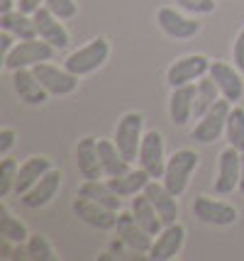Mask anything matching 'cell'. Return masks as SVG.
<instances>
[{
	"label": "cell",
	"instance_id": "1",
	"mask_svg": "<svg viewBox=\"0 0 244 261\" xmlns=\"http://www.w3.org/2000/svg\"><path fill=\"white\" fill-rule=\"evenodd\" d=\"M198 161H200V156H198L193 149H178V151H174L166 159V169H164L161 181L176 198L186 193L188 181H191L193 171L198 169Z\"/></svg>",
	"mask_w": 244,
	"mask_h": 261
},
{
	"label": "cell",
	"instance_id": "2",
	"mask_svg": "<svg viewBox=\"0 0 244 261\" xmlns=\"http://www.w3.org/2000/svg\"><path fill=\"white\" fill-rule=\"evenodd\" d=\"M107 57H110V42L105 37H95L88 44H83L76 51H71L66 57V61H64V66L69 68L73 76L81 79V76H88V73L98 71L107 61Z\"/></svg>",
	"mask_w": 244,
	"mask_h": 261
},
{
	"label": "cell",
	"instance_id": "3",
	"mask_svg": "<svg viewBox=\"0 0 244 261\" xmlns=\"http://www.w3.org/2000/svg\"><path fill=\"white\" fill-rule=\"evenodd\" d=\"M54 46L44 42V39H20L17 46L12 49L8 57H3V66L8 71H17V68H35L42 61H51L54 59Z\"/></svg>",
	"mask_w": 244,
	"mask_h": 261
},
{
	"label": "cell",
	"instance_id": "4",
	"mask_svg": "<svg viewBox=\"0 0 244 261\" xmlns=\"http://www.w3.org/2000/svg\"><path fill=\"white\" fill-rule=\"evenodd\" d=\"M230 110H232V102L227 100V98H220V100L215 102L208 113L196 122V127L191 129V137H193L196 142H200V144H210V142L220 139V135L225 132V127H227Z\"/></svg>",
	"mask_w": 244,
	"mask_h": 261
},
{
	"label": "cell",
	"instance_id": "5",
	"mask_svg": "<svg viewBox=\"0 0 244 261\" xmlns=\"http://www.w3.org/2000/svg\"><path fill=\"white\" fill-rule=\"evenodd\" d=\"M142 127H144L142 113H125L120 120H117L115 144L129 164L137 161V154H140V144H142V137H144Z\"/></svg>",
	"mask_w": 244,
	"mask_h": 261
},
{
	"label": "cell",
	"instance_id": "6",
	"mask_svg": "<svg viewBox=\"0 0 244 261\" xmlns=\"http://www.w3.org/2000/svg\"><path fill=\"white\" fill-rule=\"evenodd\" d=\"M210 71V59L203 54H186V57H178L166 68V81L169 86H188V83H196L203 76H208Z\"/></svg>",
	"mask_w": 244,
	"mask_h": 261
},
{
	"label": "cell",
	"instance_id": "7",
	"mask_svg": "<svg viewBox=\"0 0 244 261\" xmlns=\"http://www.w3.org/2000/svg\"><path fill=\"white\" fill-rule=\"evenodd\" d=\"M32 71H35V76L39 79V83L47 88L49 95H71V93H76V88H78V76H73L66 66L59 68L54 64H49V61H42Z\"/></svg>",
	"mask_w": 244,
	"mask_h": 261
},
{
	"label": "cell",
	"instance_id": "8",
	"mask_svg": "<svg viewBox=\"0 0 244 261\" xmlns=\"http://www.w3.org/2000/svg\"><path fill=\"white\" fill-rule=\"evenodd\" d=\"M193 215L212 227H230L237 222V207L222 200H212L208 195H198L193 200Z\"/></svg>",
	"mask_w": 244,
	"mask_h": 261
},
{
	"label": "cell",
	"instance_id": "9",
	"mask_svg": "<svg viewBox=\"0 0 244 261\" xmlns=\"http://www.w3.org/2000/svg\"><path fill=\"white\" fill-rule=\"evenodd\" d=\"M208 76L218 83L222 98H227L232 105H237L244 98V79L237 66H230L227 61H210Z\"/></svg>",
	"mask_w": 244,
	"mask_h": 261
},
{
	"label": "cell",
	"instance_id": "10",
	"mask_svg": "<svg viewBox=\"0 0 244 261\" xmlns=\"http://www.w3.org/2000/svg\"><path fill=\"white\" fill-rule=\"evenodd\" d=\"M239 171H242V151L234 147L222 149L218 161V176H215V193H234V188H239Z\"/></svg>",
	"mask_w": 244,
	"mask_h": 261
},
{
	"label": "cell",
	"instance_id": "11",
	"mask_svg": "<svg viewBox=\"0 0 244 261\" xmlns=\"http://www.w3.org/2000/svg\"><path fill=\"white\" fill-rule=\"evenodd\" d=\"M137 161L140 166L151 178H161L164 169H166V154H164V137L156 132V129H149L144 132L140 144V154H137Z\"/></svg>",
	"mask_w": 244,
	"mask_h": 261
},
{
	"label": "cell",
	"instance_id": "12",
	"mask_svg": "<svg viewBox=\"0 0 244 261\" xmlns=\"http://www.w3.org/2000/svg\"><path fill=\"white\" fill-rule=\"evenodd\" d=\"M115 229H117V237L125 242V247L134 249L137 254H149L151 244H154V237L137 222V217L132 215V210L129 213H117Z\"/></svg>",
	"mask_w": 244,
	"mask_h": 261
},
{
	"label": "cell",
	"instance_id": "13",
	"mask_svg": "<svg viewBox=\"0 0 244 261\" xmlns=\"http://www.w3.org/2000/svg\"><path fill=\"white\" fill-rule=\"evenodd\" d=\"M156 24L171 39H191V37H196L200 32V22L186 17L183 12H178L176 8H159L156 10Z\"/></svg>",
	"mask_w": 244,
	"mask_h": 261
},
{
	"label": "cell",
	"instance_id": "14",
	"mask_svg": "<svg viewBox=\"0 0 244 261\" xmlns=\"http://www.w3.org/2000/svg\"><path fill=\"white\" fill-rule=\"evenodd\" d=\"M183 242H186V227L183 225H166V227L156 234L154 244L149 249V259L154 261H169V259H176L178 251L183 249Z\"/></svg>",
	"mask_w": 244,
	"mask_h": 261
},
{
	"label": "cell",
	"instance_id": "15",
	"mask_svg": "<svg viewBox=\"0 0 244 261\" xmlns=\"http://www.w3.org/2000/svg\"><path fill=\"white\" fill-rule=\"evenodd\" d=\"M32 17H35V22H37L39 39L49 42L54 49H66V46H69L71 37H69V30L61 24V17H57V15L49 10V8H44V5L37 12H32Z\"/></svg>",
	"mask_w": 244,
	"mask_h": 261
},
{
	"label": "cell",
	"instance_id": "16",
	"mask_svg": "<svg viewBox=\"0 0 244 261\" xmlns=\"http://www.w3.org/2000/svg\"><path fill=\"white\" fill-rule=\"evenodd\" d=\"M73 213H76L78 220H83L86 225H91V227H95V229H113L117 225L115 210L95 203L91 198H83V195H78V198L73 200Z\"/></svg>",
	"mask_w": 244,
	"mask_h": 261
},
{
	"label": "cell",
	"instance_id": "17",
	"mask_svg": "<svg viewBox=\"0 0 244 261\" xmlns=\"http://www.w3.org/2000/svg\"><path fill=\"white\" fill-rule=\"evenodd\" d=\"M76 169L86 181H100L105 178L100 154H98V139L95 137H83L76 144Z\"/></svg>",
	"mask_w": 244,
	"mask_h": 261
},
{
	"label": "cell",
	"instance_id": "18",
	"mask_svg": "<svg viewBox=\"0 0 244 261\" xmlns=\"http://www.w3.org/2000/svg\"><path fill=\"white\" fill-rule=\"evenodd\" d=\"M61 178H64V173L57 169H49L39 181L27 191L24 195H20V200H22L24 207H30V210H37V207H44L47 203H51V198L59 193V188H61Z\"/></svg>",
	"mask_w": 244,
	"mask_h": 261
},
{
	"label": "cell",
	"instance_id": "19",
	"mask_svg": "<svg viewBox=\"0 0 244 261\" xmlns=\"http://www.w3.org/2000/svg\"><path fill=\"white\" fill-rule=\"evenodd\" d=\"M144 195L154 203V207H156V213H159L164 225L178 222V200H176V195L164 186V181L159 183L156 178H151V181L147 183V188H144Z\"/></svg>",
	"mask_w": 244,
	"mask_h": 261
},
{
	"label": "cell",
	"instance_id": "20",
	"mask_svg": "<svg viewBox=\"0 0 244 261\" xmlns=\"http://www.w3.org/2000/svg\"><path fill=\"white\" fill-rule=\"evenodd\" d=\"M196 83H188V86H176L171 88L169 95V117L171 122L178 127H183L193 117V105H196Z\"/></svg>",
	"mask_w": 244,
	"mask_h": 261
},
{
	"label": "cell",
	"instance_id": "21",
	"mask_svg": "<svg viewBox=\"0 0 244 261\" xmlns=\"http://www.w3.org/2000/svg\"><path fill=\"white\" fill-rule=\"evenodd\" d=\"M12 86H15V93L20 95V100L24 105H42L49 98L47 88L39 83V79L35 76L32 68H17V71H12Z\"/></svg>",
	"mask_w": 244,
	"mask_h": 261
},
{
	"label": "cell",
	"instance_id": "22",
	"mask_svg": "<svg viewBox=\"0 0 244 261\" xmlns=\"http://www.w3.org/2000/svg\"><path fill=\"white\" fill-rule=\"evenodd\" d=\"M49 169H51V159H49V156H30L24 164H20L17 181H15V195H17V198L24 195Z\"/></svg>",
	"mask_w": 244,
	"mask_h": 261
},
{
	"label": "cell",
	"instance_id": "23",
	"mask_svg": "<svg viewBox=\"0 0 244 261\" xmlns=\"http://www.w3.org/2000/svg\"><path fill=\"white\" fill-rule=\"evenodd\" d=\"M129 210H132V215L137 217V222H140L142 227L149 232L151 237H156V234H159V232L166 227V225L161 222V217H159V213H156L154 203H151V200L144 193H137L134 198H132Z\"/></svg>",
	"mask_w": 244,
	"mask_h": 261
},
{
	"label": "cell",
	"instance_id": "24",
	"mask_svg": "<svg viewBox=\"0 0 244 261\" xmlns=\"http://www.w3.org/2000/svg\"><path fill=\"white\" fill-rule=\"evenodd\" d=\"M149 181H151V176L142 169V166L140 169H129L127 173H122V176L107 178L110 188H113L120 198H134L137 193H144V188H147Z\"/></svg>",
	"mask_w": 244,
	"mask_h": 261
},
{
	"label": "cell",
	"instance_id": "25",
	"mask_svg": "<svg viewBox=\"0 0 244 261\" xmlns=\"http://www.w3.org/2000/svg\"><path fill=\"white\" fill-rule=\"evenodd\" d=\"M98 154H100L105 178H115V176H122L129 171V161L117 149L115 139H98Z\"/></svg>",
	"mask_w": 244,
	"mask_h": 261
},
{
	"label": "cell",
	"instance_id": "26",
	"mask_svg": "<svg viewBox=\"0 0 244 261\" xmlns=\"http://www.w3.org/2000/svg\"><path fill=\"white\" fill-rule=\"evenodd\" d=\"M0 27L12 32L17 39H35V37H39V34H37L35 17L22 12L20 8H17V10H10V12H0Z\"/></svg>",
	"mask_w": 244,
	"mask_h": 261
},
{
	"label": "cell",
	"instance_id": "27",
	"mask_svg": "<svg viewBox=\"0 0 244 261\" xmlns=\"http://www.w3.org/2000/svg\"><path fill=\"white\" fill-rule=\"evenodd\" d=\"M78 195L91 198V200L105 205V207H110V210H115V213L122 210V198L110 188V183L107 181H86L81 188H78Z\"/></svg>",
	"mask_w": 244,
	"mask_h": 261
},
{
	"label": "cell",
	"instance_id": "28",
	"mask_svg": "<svg viewBox=\"0 0 244 261\" xmlns=\"http://www.w3.org/2000/svg\"><path fill=\"white\" fill-rule=\"evenodd\" d=\"M196 86H198V91H196V105H193V117L200 120L215 102L220 100L222 93H220V88H218V83L210 79V76H203Z\"/></svg>",
	"mask_w": 244,
	"mask_h": 261
},
{
	"label": "cell",
	"instance_id": "29",
	"mask_svg": "<svg viewBox=\"0 0 244 261\" xmlns=\"http://www.w3.org/2000/svg\"><path fill=\"white\" fill-rule=\"evenodd\" d=\"M0 237L12 242L15 247H17V244H24V242L30 239V232L24 227V222H20L15 215H10L5 205H0Z\"/></svg>",
	"mask_w": 244,
	"mask_h": 261
},
{
	"label": "cell",
	"instance_id": "30",
	"mask_svg": "<svg viewBox=\"0 0 244 261\" xmlns=\"http://www.w3.org/2000/svg\"><path fill=\"white\" fill-rule=\"evenodd\" d=\"M225 135H227L230 147L244 151V108L232 105L230 117H227V127H225Z\"/></svg>",
	"mask_w": 244,
	"mask_h": 261
},
{
	"label": "cell",
	"instance_id": "31",
	"mask_svg": "<svg viewBox=\"0 0 244 261\" xmlns=\"http://www.w3.org/2000/svg\"><path fill=\"white\" fill-rule=\"evenodd\" d=\"M24 254L35 261H54L59 259L54 247L49 244V239L44 234H30V239L24 242Z\"/></svg>",
	"mask_w": 244,
	"mask_h": 261
},
{
	"label": "cell",
	"instance_id": "32",
	"mask_svg": "<svg viewBox=\"0 0 244 261\" xmlns=\"http://www.w3.org/2000/svg\"><path fill=\"white\" fill-rule=\"evenodd\" d=\"M17 171H20L17 161L10 156H3V161H0V198H8L10 193H15Z\"/></svg>",
	"mask_w": 244,
	"mask_h": 261
},
{
	"label": "cell",
	"instance_id": "33",
	"mask_svg": "<svg viewBox=\"0 0 244 261\" xmlns=\"http://www.w3.org/2000/svg\"><path fill=\"white\" fill-rule=\"evenodd\" d=\"M44 8H49L61 20H71V17L78 15V3L76 0H44Z\"/></svg>",
	"mask_w": 244,
	"mask_h": 261
},
{
	"label": "cell",
	"instance_id": "34",
	"mask_svg": "<svg viewBox=\"0 0 244 261\" xmlns=\"http://www.w3.org/2000/svg\"><path fill=\"white\" fill-rule=\"evenodd\" d=\"M176 5L191 15H210L215 10V0H176Z\"/></svg>",
	"mask_w": 244,
	"mask_h": 261
},
{
	"label": "cell",
	"instance_id": "35",
	"mask_svg": "<svg viewBox=\"0 0 244 261\" xmlns=\"http://www.w3.org/2000/svg\"><path fill=\"white\" fill-rule=\"evenodd\" d=\"M232 59H234V66H237L244 73V27L239 30V32H237V37H234Z\"/></svg>",
	"mask_w": 244,
	"mask_h": 261
},
{
	"label": "cell",
	"instance_id": "36",
	"mask_svg": "<svg viewBox=\"0 0 244 261\" xmlns=\"http://www.w3.org/2000/svg\"><path fill=\"white\" fill-rule=\"evenodd\" d=\"M15 139H17V132L12 127H3L0 129V156L10 154V149L15 147Z\"/></svg>",
	"mask_w": 244,
	"mask_h": 261
},
{
	"label": "cell",
	"instance_id": "37",
	"mask_svg": "<svg viewBox=\"0 0 244 261\" xmlns=\"http://www.w3.org/2000/svg\"><path fill=\"white\" fill-rule=\"evenodd\" d=\"M15 39H17V37H15V34L12 32H8V30H3V34H0V44H3V57H8V54H10L12 49H15Z\"/></svg>",
	"mask_w": 244,
	"mask_h": 261
},
{
	"label": "cell",
	"instance_id": "38",
	"mask_svg": "<svg viewBox=\"0 0 244 261\" xmlns=\"http://www.w3.org/2000/svg\"><path fill=\"white\" fill-rule=\"evenodd\" d=\"M42 5H44V0H17V8H20L22 12H27V15L37 12Z\"/></svg>",
	"mask_w": 244,
	"mask_h": 261
},
{
	"label": "cell",
	"instance_id": "39",
	"mask_svg": "<svg viewBox=\"0 0 244 261\" xmlns=\"http://www.w3.org/2000/svg\"><path fill=\"white\" fill-rule=\"evenodd\" d=\"M15 5H17V0H0V12L15 10Z\"/></svg>",
	"mask_w": 244,
	"mask_h": 261
},
{
	"label": "cell",
	"instance_id": "40",
	"mask_svg": "<svg viewBox=\"0 0 244 261\" xmlns=\"http://www.w3.org/2000/svg\"><path fill=\"white\" fill-rule=\"evenodd\" d=\"M237 191L244 193V151H242V171H239V188H237Z\"/></svg>",
	"mask_w": 244,
	"mask_h": 261
}]
</instances>
